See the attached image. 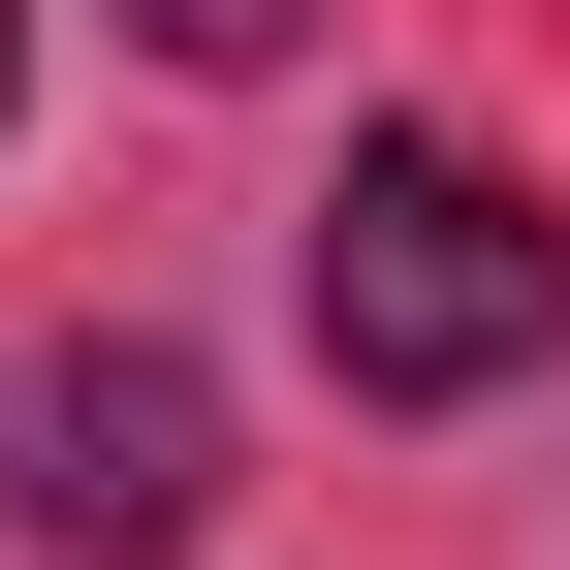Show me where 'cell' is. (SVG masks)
I'll list each match as a JSON object with an SVG mask.
<instances>
[{"mask_svg": "<svg viewBox=\"0 0 570 570\" xmlns=\"http://www.w3.org/2000/svg\"><path fill=\"white\" fill-rule=\"evenodd\" d=\"M317 348H348V412L539 381V348H570V223L475 159V127H348V190H317Z\"/></svg>", "mask_w": 570, "mask_h": 570, "instance_id": "obj_1", "label": "cell"}, {"mask_svg": "<svg viewBox=\"0 0 570 570\" xmlns=\"http://www.w3.org/2000/svg\"><path fill=\"white\" fill-rule=\"evenodd\" d=\"M0 508H32L63 570H159L190 508H223V381H190L159 317H63V348H32V412H0Z\"/></svg>", "mask_w": 570, "mask_h": 570, "instance_id": "obj_2", "label": "cell"}, {"mask_svg": "<svg viewBox=\"0 0 570 570\" xmlns=\"http://www.w3.org/2000/svg\"><path fill=\"white\" fill-rule=\"evenodd\" d=\"M127 32H159V63H285L317 0H127Z\"/></svg>", "mask_w": 570, "mask_h": 570, "instance_id": "obj_3", "label": "cell"}, {"mask_svg": "<svg viewBox=\"0 0 570 570\" xmlns=\"http://www.w3.org/2000/svg\"><path fill=\"white\" fill-rule=\"evenodd\" d=\"M0 96H32V32H0Z\"/></svg>", "mask_w": 570, "mask_h": 570, "instance_id": "obj_4", "label": "cell"}]
</instances>
